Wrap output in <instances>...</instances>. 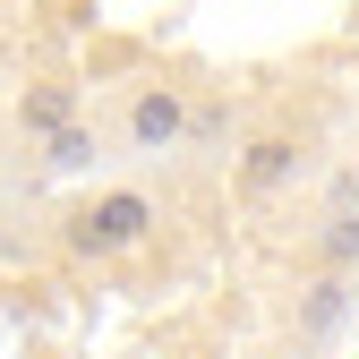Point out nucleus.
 <instances>
[{"label": "nucleus", "mask_w": 359, "mask_h": 359, "mask_svg": "<svg viewBox=\"0 0 359 359\" xmlns=\"http://www.w3.org/2000/svg\"><path fill=\"white\" fill-rule=\"evenodd\" d=\"M154 231V197L146 189H103L86 214H69V248L77 257H120Z\"/></svg>", "instance_id": "f257e3e1"}, {"label": "nucleus", "mask_w": 359, "mask_h": 359, "mask_svg": "<svg viewBox=\"0 0 359 359\" xmlns=\"http://www.w3.org/2000/svg\"><path fill=\"white\" fill-rule=\"evenodd\" d=\"M180 137H189V95L180 86H137L128 95V146L137 154H171Z\"/></svg>", "instance_id": "f03ea898"}, {"label": "nucleus", "mask_w": 359, "mask_h": 359, "mask_svg": "<svg viewBox=\"0 0 359 359\" xmlns=\"http://www.w3.org/2000/svg\"><path fill=\"white\" fill-rule=\"evenodd\" d=\"M291 180H299V146L291 137H248V154H240V189L248 197H274Z\"/></svg>", "instance_id": "7ed1b4c3"}, {"label": "nucleus", "mask_w": 359, "mask_h": 359, "mask_svg": "<svg viewBox=\"0 0 359 359\" xmlns=\"http://www.w3.org/2000/svg\"><path fill=\"white\" fill-rule=\"evenodd\" d=\"M69 120H77V86L69 77H43V86L18 95V128H26V137H60Z\"/></svg>", "instance_id": "20e7f679"}, {"label": "nucleus", "mask_w": 359, "mask_h": 359, "mask_svg": "<svg viewBox=\"0 0 359 359\" xmlns=\"http://www.w3.org/2000/svg\"><path fill=\"white\" fill-rule=\"evenodd\" d=\"M342 317H351V283L342 274H317V283L299 291V334H334Z\"/></svg>", "instance_id": "39448f33"}, {"label": "nucleus", "mask_w": 359, "mask_h": 359, "mask_svg": "<svg viewBox=\"0 0 359 359\" xmlns=\"http://www.w3.org/2000/svg\"><path fill=\"white\" fill-rule=\"evenodd\" d=\"M95 154H103V146H95V128H86V120H69L60 137H43V163H52V171H86Z\"/></svg>", "instance_id": "423d86ee"}, {"label": "nucleus", "mask_w": 359, "mask_h": 359, "mask_svg": "<svg viewBox=\"0 0 359 359\" xmlns=\"http://www.w3.org/2000/svg\"><path fill=\"white\" fill-rule=\"evenodd\" d=\"M317 257H325V274L359 265V214H325V231H317Z\"/></svg>", "instance_id": "0eeeda50"}, {"label": "nucleus", "mask_w": 359, "mask_h": 359, "mask_svg": "<svg viewBox=\"0 0 359 359\" xmlns=\"http://www.w3.org/2000/svg\"><path fill=\"white\" fill-rule=\"evenodd\" d=\"M351 189H359V163H351Z\"/></svg>", "instance_id": "6e6552de"}]
</instances>
